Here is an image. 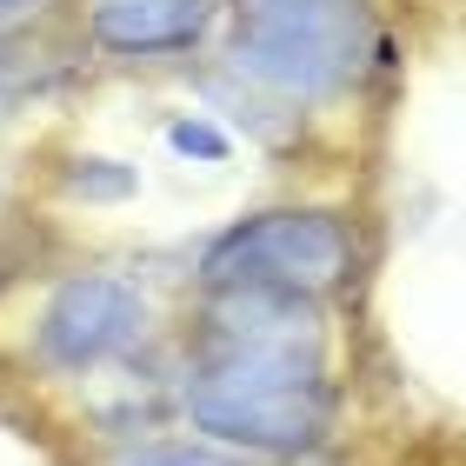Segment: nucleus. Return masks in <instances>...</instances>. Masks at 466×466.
Wrapping results in <instances>:
<instances>
[{"instance_id":"nucleus-8","label":"nucleus","mask_w":466,"mask_h":466,"mask_svg":"<svg viewBox=\"0 0 466 466\" xmlns=\"http://www.w3.org/2000/svg\"><path fill=\"white\" fill-rule=\"evenodd\" d=\"M67 194H80V200H127L134 194V167H120V160H74L67 167Z\"/></svg>"},{"instance_id":"nucleus-3","label":"nucleus","mask_w":466,"mask_h":466,"mask_svg":"<svg viewBox=\"0 0 466 466\" xmlns=\"http://www.w3.org/2000/svg\"><path fill=\"white\" fill-rule=\"evenodd\" d=\"M367 40L373 34H367L360 0H327V7L247 20L240 40H233V67L280 100H327L360 74Z\"/></svg>"},{"instance_id":"nucleus-6","label":"nucleus","mask_w":466,"mask_h":466,"mask_svg":"<svg viewBox=\"0 0 466 466\" xmlns=\"http://www.w3.org/2000/svg\"><path fill=\"white\" fill-rule=\"evenodd\" d=\"M94 40L120 60L187 54L214 27V0H94Z\"/></svg>"},{"instance_id":"nucleus-1","label":"nucleus","mask_w":466,"mask_h":466,"mask_svg":"<svg viewBox=\"0 0 466 466\" xmlns=\"http://www.w3.org/2000/svg\"><path fill=\"white\" fill-rule=\"evenodd\" d=\"M187 420L220 447L307 453L333 427L327 353L307 347H207L187 373Z\"/></svg>"},{"instance_id":"nucleus-4","label":"nucleus","mask_w":466,"mask_h":466,"mask_svg":"<svg viewBox=\"0 0 466 466\" xmlns=\"http://www.w3.org/2000/svg\"><path fill=\"white\" fill-rule=\"evenodd\" d=\"M140 333H147V293L134 280H120V273H74L40 307L34 347L60 373H87V367H107L114 353H127Z\"/></svg>"},{"instance_id":"nucleus-9","label":"nucleus","mask_w":466,"mask_h":466,"mask_svg":"<svg viewBox=\"0 0 466 466\" xmlns=\"http://www.w3.org/2000/svg\"><path fill=\"white\" fill-rule=\"evenodd\" d=\"M167 147L187 154V160H227L233 154V140L220 134L214 120H174V127H167Z\"/></svg>"},{"instance_id":"nucleus-7","label":"nucleus","mask_w":466,"mask_h":466,"mask_svg":"<svg viewBox=\"0 0 466 466\" xmlns=\"http://www.w3.org/2000/svg\"><path fill=\"white\" fill-rule=\"evenodd\" d=\"M107 466H240V460L194 447V440H140V447H120Z\"/></svg>"},{"instance_id":"nucleus-10","label":"nucleus","mask_w":466,"mask_h":466,"mask_svg":"<svg viewBox=\"0 0 466 466\" xmlns=\"http://www.w3.org/2000/svg\"><path fill=\"white\" fill-rule=\"evenodd\" d=\"M247 20H260V14H300V7H327V0H240Z\"/></svg>"},{"instance_id":"nucleus-11","label":"nucleus","mask_w":466,"mask_h":466,"mask_svg":"<svg viewBox=\"0 0 466 466\" xmlns=\"http://www.w3.org/2000/svg\"><path fill=\"white\" fill-rule=\"evenodd\" d=\"M20 7H34V0H0V14H20Z\"/></svg>"},{"instance_id":"nucleus-2","label":"nucleus","mask_w":466,"mask_h":466,"mask_svg":"<svg viewBox=\"0 0 466 466\" xmlns=\"http://www.w3.org/2000/svg\"><path fill=\"white\" fill-rule=\"evenodd\" d=\"M353 273V227L327 207H273L240 227H227L214 247L200 253V280L207 293L220 287H273V293H320L347 287Z\"/></svg>"},{"instance_id":"nucleus-5","label":"nucleus","mask_w":466,"mask_h":466,"mask_svg":"<svg viewBox=\"0 0 466 466\" xmlns=\"http://www.w3.org/2000/svg\"><path fill=\"white\" fill-rule=\"evenodd\" d=\"M207 347H307L327 353L320 307L273 287H220L207 300Z\"/></svg>"}]
</instances>
